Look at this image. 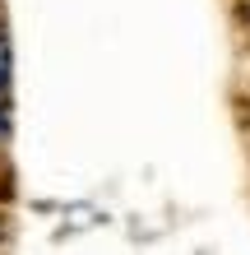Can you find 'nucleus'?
Listing matches in <instances>:
<instances>
[{
	"instance_id": "1",
	"label": "nucleus",
	"mask_w": 250,
	"mask_h": 255,
	"mask_svg": "<svg viewBox=\"0 0 250 255\" xmlns=\"http://www.w3.org/2000/svg\"><path fill=\"white\" fill-rule=\"evenodd\" d=\"M0 88H5V47H0Z\"/></svg>"
},
{
	"instance_id": "2",
	"label": "nucleus",
	"mask_w": 250,
	"mask_h": 255,
	"mask_svg": "<svg viewBox=\"0 0 250 255\" xmlns=\"http://www.w3.org/2000/svg\"><path fill=\"white\" fill-rule=\"evenodd\" d=\"M246 23H250V5H246Z\"/></svg>"
}]
</instances>
